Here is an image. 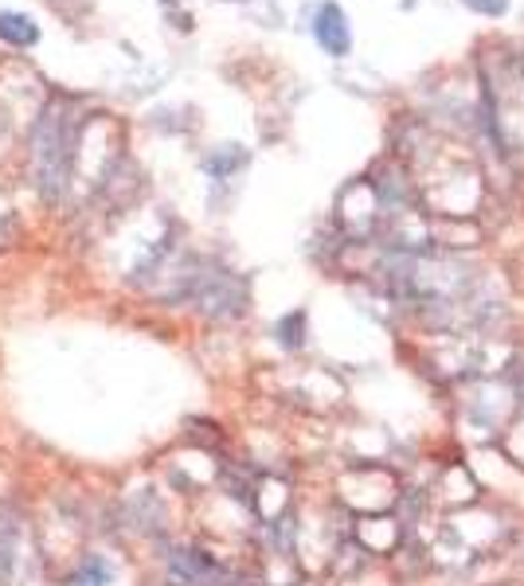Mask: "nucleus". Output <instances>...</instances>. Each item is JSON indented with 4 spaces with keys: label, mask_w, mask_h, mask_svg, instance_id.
Wrapping results in <instances>:
<instances>
[{
    "label": "nucleus",
    "mask_w": 524,
    "mask_h": 586,
    "mask_svg": "<svg viewBox=\"0 0 524 586\" xmlns=\"http://www.w3.org/2000/svg\"><path fill=\"white\" fill-rule=\"evenodd\" d=\"M67 113L59 110V106H51V110L39 118L36 125V141H32V168H36V184L44 195H51L56 200L59 192H63L67 177H71V133H67Z\"/></svg>",
    "instance_id": "f257e3e1"
},
{
    "label": "nucleus",
    "mask_w": 524,
    "mask_h": 586,
    "mask_svg": "<svg viewBox=\"0 0 524 586\" xmlns=\"http://www.w3.org/2000/svg\"><path fill=\"white\" fill-rule=\"evenodd\" d=\"M313 36H318V44L325 47V56L333 59H345L348 51H353V28H348V16L341 4H321L318 16H313Z\"/></svg>",
    "instance_id": "f03ea898"
},
{
    "label": "nucleus",
    "mask_w": 524,
    "mask_h": 586,
    "mask_svg": "<svg viewBox=\"0 0 524 586\" xmlns=\"http://www.w3.org/2000/svg\"><path fill=\"white\" fill-rule=\"evenodd\" d=\"M0 39L9 47H36L39 24L24 12H0Z\"/></svg>",
    "instance_id": "7ed1b4c3"
},
{
    "label": "nucleus",
    "mask_w": 524,
    "mask_h": 586,
    "mask_svg": "<svg viewBox=\"0 0 524 586\" xmlns=\"http://www.w3.org/2000/svg\"><path fill=\"white\" fill-rule=\"evenodd\" d=\"M462 4H466V9H474L478 16L501 20L509 12V4H513V0H462Z\"/></svg>",
    "instance_id": "20e7f679"
},
{
    "label": "nucleus",
    "mask_w": 524,
    "mask_h": 586,
    "mask_svg": "<svg viewBox=\"0 0 524 586\" xmlns=\"http://www.w3.org/2000/svg\"><path fill=\"white\" fill-rule=\"evenodd\" d=\"M71 586H106V571L98 567V563H86V567L71 578Z\"/></svg>",
    "instance_id": "39448f33"
}]
</instances>
